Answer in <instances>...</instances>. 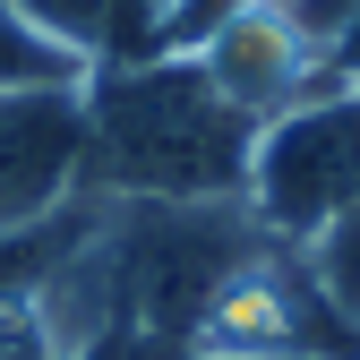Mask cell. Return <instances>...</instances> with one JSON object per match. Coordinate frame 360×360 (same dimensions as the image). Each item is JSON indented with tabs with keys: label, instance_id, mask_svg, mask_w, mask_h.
Segmentation results:
<instances>
[{
	"label": "cell",
	"instance_id": "2",
	"mask_svg": "<svg viewBox=\"0 0 360 360\" xmlns=\"http://www.w3.org/2000/svg\"><path fill=\"white\" fill-rule=\"evenodd\" d=\"M352 198H360V86H318L309 103H292L257 129L240 206L266 223V240L300 249Z\"/></svg>",
	"mask_w": 360,
	"mask_h": 360
},
{
	"label": "cell",
	"instance_id": "4",
	"mask_svg": "<svg viewBox=\"0 0 360 360\" xmlns=\"http://www.w3.org/2000/svg\"><path fill=\"white\" fill-rule=\"evenodd\" d=\"M189 60L214 77V95L232 103V112H249L257 129L275 120V112H292V103H309L318 86H335L318 34H309L283 0H249V9H232Z\"/></svg>",
	"mask_w": 360,
	"mask_h": 360
},
{
	"label": "cell",
	"instance_id": "9",
	"mask_svg": "<svg viewBox=\"0 0 360 360\" xmlns=\"http://www.w3.org/2000/svg\"><path fill=\"white\" fill-rule=\"evenodd\" d=\"M326 77H335V86H360V9L326 34Z\"/></svg>",
	"mask_w": 360,
	"mask_h": 360
},
{
	"label": "cell",
	"instance_id": "1",
	"mask_svg": "<svg viewBox=\"0 0 360 360\" xmlns=\"http://www.w3.org/2000/svg\"><path fill=\"white\" fill-rule=\"evenodd\" d=\"M257 120L214 95L189 52H138L86 77V189L214 206L249 189Z\"/></svg>",
	"mask_w": 360,
	"mask_h": 360
},
{
	"label": "cell",
	"instance_id": "8",
	"mask_svg": "<svg viewBox=\"0 0 360 360\" xmlns=\"http://www.w3.org/2000/svg\"><path fill=\"white\" fill-rule=\"evenodd\" d=\"M232 9H249V0H155L146 9V52H198Z\"/></svg>",
	"mask_w": 360,
	"mask_h": 360
},
{
	"label": "cell",
	"instance_id": "6",
	"mask_svg": "<svg viewBox=\"0 0 360 360\" xmlns=\"http://www.w3.org/2000/svg\"><path fill=\"white\" fill-rule=\"evenodd\" d=\"M300 275L318 283V300L360 335V198H352L335 223H318V232L300 240Z\"/></svg>",
	"mask_w": 360,
	"mask_h": 360
},
{
	"label": "cell",
	"instance_id": "5",
	"mask_svg": "<svg viewBox=\"0 0 360 360\" xmlns=\"http://www.w3.org/2000/svg\"><path fill=\"white\" fill-rule=\"evenodd\" d=\"M146 9H155V0H18V18L43 26V34H52L60 52H77L86 69L138 60V52H146Z\"/></svg>",
	"mask_w": 360,
	"mask_h": 360
},
{
	"label": "cell",
	"instance_id": "3",
	"mask_svg": "<svg viewBox=\"0 0 360 360\" xmlns=\"http://www.w3.org/2000/svg\"><path fill=\"white\" fill-rule=\"evenodd\" d=\"M86 189V86H0V232Z\"/></svg>",
	"mask_w": 360,
	"mask_h": 360
},
{
	"label": "cell",
	"instance_id": "7",
	"mask_svg": "<svg viewBox=\"0 0 360 360\" xmlns=\"http://www.w3.org/2000/svg\"><path fill=\"white\" fill-rule=\"evenodd\" d=\"M95 69H86L77 52H60L43 26L18 18V0H0V86H86Z\"/></svg>",
	"mask_w": 360,
	"mask_h": 360
}]
</instances>
